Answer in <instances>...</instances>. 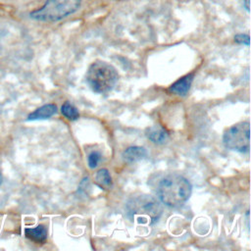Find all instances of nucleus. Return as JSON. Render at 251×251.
Listing matches in <instances>:
<instances>
[{"instance_id":"obj_10","label":"nucleus","mask_w":251,"mask_h":251,"mask_svg":"<svg viewBox=\"0 0 251 251\" xmlns=\"http://www.w3.org/2000/svg\"><path fill=\"white\" fill-rule=\"evenodd\" d=\"M25 234L27 238L34 242L43 243L47 238V230L44 226L39 225L35 227H27L25 229Z\"/></svg>"},{"instance_id":"obj_2","label":"nucleus","mask_w":251,"mask_h":251,"mask_svg":"<svg viewBox=\"0 0 251 251\" xmlns=\"http://www.w3.org/2000/svg\"><path fill=\"white\" fill-rule=\"evenodd\" d=\"M127 218L142 225L157 223L162 215V207L154 197L142 194L130 198L126 204Z\"/></svg>"},{"instance_id":"obj_14","label":"nucleus","mask_w":251,"mask_h":251,"mask_svg":"<svg viewBox=\"0 0 251 251\" xmlns=\"http://www.w3.org/2000/svg\"><path fill=\"white\" fill-rule=\"evenodd\" d=\"M234 41L238 44H243V45H247L249 46V35L248 34H237L234 36Z\"/></svg>"},{"instance_id":"obj_1","label":"nucleus","mask_w":251,"mask_h":251,"mask_svg":"<svg viewBox=\"0 0 251 251\" xmlns=\"http://www.w3.org/2000/svg\"><path fill=\"white\" fill-rule=\"evenodd\" d=\"M192 192L191 183L184 176L176 174L165 176L158 183L157 195L160 201L168 207L182 206Z\"/></svg>"},{"instance_id":"obj_11","label":"nucleus","mask_w":251,"mask_h":251,"mask_svg":"<svg viewBox=\"0 0 251 251\" xmlns=\"http://www.w3.org/2000/svg\"><path fill=\"white\" fill-rule=\"evenodd\" d=\"M94 180L96 185H98L103 190H109L113 185L111 175L107 169H100L97 171Z\"/></svg>"},{"instance_id":"obj_6","label":"nucleus","mask_w":251,"mask_h":251,"mask_svg":"<svg viewBox=\"0 0 251 251\" xmlns=\"http://www.w3.org/2000/svg\"><path fill=\"white\" fill-rule=\"evenodd\" d=\"M193 74H188L179 79H177L176 82H174L170 87L169 91L171 93L176 94L178 96H184L187 94V92L190 89L191 83L193 81Z\"/></svg>"},{"instance_id":"obj_5","label":"nucleus","mask_w":251,"mask_h":251,"mask_svg":"<svg viewBox=\"0 0 251 251\" xmlns=\"http://www.w3.org/2000/svg\"><path fill=\"white\" fill-rule=\"evenodd\" d=\"M223 142L227 149L245 153L250 149L249 122H240L228 127L224 135Z\"/></svg>"},{"instance_id":"obj_8","label":"nucleus","mask_w":251,"mask_h":251,"mask_svg":"<svg viewBox=\"0 0 251 251\" xmlns=\"http://www.w3.org/2000/svg\"><path fill=\"white\" fill-rule=\"evenodd\" d=\"M146 154L147 152L145 148L141 146H130L123 152L122 157L126 163L132 164L144 159L146 157Z\"/></svg>"},{"instance_id":"obj_9","label":"nucleus","mask_w":251,"mask_h":251,"mask_svg":"<svg viewBox=\"0 0 251 251\" xmlns=\"http://www.w3.org/2000/svg\"><path fill=\"white\" fill-rule=\"evenodd\" d=\"M56 113H57V106L55 104H46L37 108L32 113H30L27 116V121L49 119Z\"/></svg>"},{"instance_id":"obj_4","label":"nucleus","mask_w":251,"mask_h":251,"mask_svg":"<svg viewBox=\"0 0 251 251\" xmlns=\"http://www.w3.org/2000/svg\"><path fill=\"white\" fill-rule=\"evenodd\" d=\"M81 0H47L45 4L30 13L36 21L56 22L74 14L80 7Z\"/></svg>"},{"instance_id":"obj_12","label":"nucleus","mask_w":251,"mask_h":251,"mask_svg":"<svg viewBox=\"0 0 251 251\" xmlns=\"http://www.w3.org/2000/svg\"><path fill=\"white\" fill-rule=\"evenodd\" d=\"M61 113L65 118L70 121H75L79 118V113L77 109L69 101H66L61 107Z\"/></svg>"},{"instance_id":"obj_13","label":"nucleus","mask_w":251,"mask_h":251,"mask_svg":"<svg viewBox=\"0 0 251 251\" xmlns=\"http://www.w3.org/2000/svg\"><path fill=\"white\" fill-rule=\"evenodd\" d=\"M101 153L99 151H92L88 154V157H87V163H88V167L90 169H95L100 160H101Z\"/></svg>"},{"instance_id":"obj_15","label":"nucleus","mask_w":251,"mask_h":251,"mask_svg":"<svg viewBox=\"0 0 251 251\" xmlns=\"http://www.w3.org/2000/svg\"><path fill=\"white\" fill-rule=\"evenodd\" d=\"M243 2H244V6H245L246 10L249 12V10H250V0H244Z\"/></svg>"},{"instance_id":"obj_16","label":"nucleus","mask_w":251,"mask_h":251,"mask_svg":"<svg viewBox=\"0 0 251 251\" xmlns=\"http://www.w3.org/2000/svg\"><path fill=\"white\" fill-rule=\"evenodd\" d=\"M2 183V175H1V172H0V185Z\"/></svg>"},{"instance_id":"obj_7","label":"nucleus","mask_w":251,"mask_h":251,"mask_svg":"<svg viewBox=\"0 0 251 251\" xmlns=\"http://www.w3.org/2000/svg\"><path fill=\"white\" fill-rule=\"evenodd\" d=\"M145 135L155 144H163L169 138L168 130L162 126L155 125L145 129Z\"/></svg>"},{"instance_id":"obj_3","label":"nucleus","mask_w":251,"mask_h":251,"mask_svg":"<svg viewBox=\"0 0 251 251\" xmlns=\"http://www.w3.org/2000/svg\"><path fill=\"white\" fill-rule=\"evenodd\" d=\"M85 78L93 92L106 94L116 86L119 80V74L112 65L104 61H95L89 66Z\"/></svg>"}]
</instances>
